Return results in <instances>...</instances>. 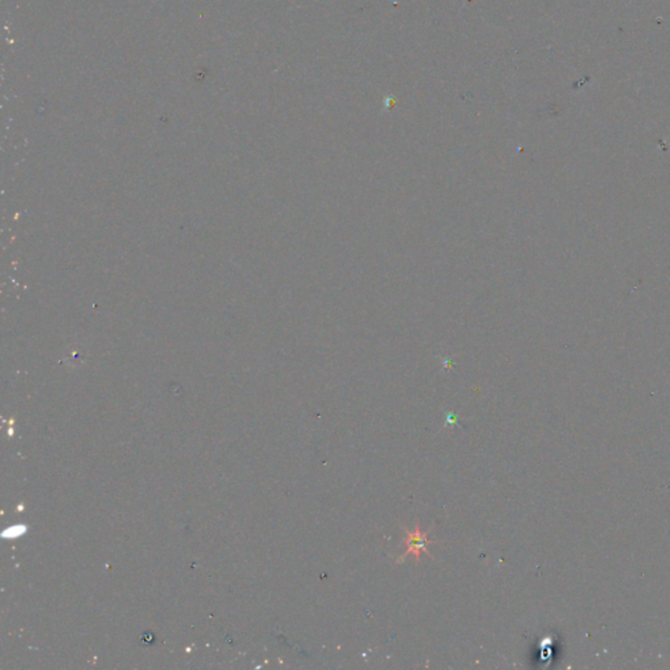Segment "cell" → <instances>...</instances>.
Segmentation results:
<instances>
[{
    "instance_id": "1",
    "label": "cell",
    "mask_w": 670,
    "mask_h": 670,
    "mask_svg": "<svg viewBox=\"0 0 670 670\" xmlns=\"http://www.w3.org/2000/svg\"><path fill=\"white\" fill-rule=\"evenodd\" d=\"M403 529H405V532H406V537H405L403 541L406 542L407 550L398 558L397 562L401 563V562H403L410 554L415 556V561H417V562H419L420 551H424L426 554L432 558V555H431V553L427 550V546L433 544L435 541H433V539H429L427 533H423V532L420 530L419 524H417L414 532H410L407 527H403Z\"/></svg>"
}]
</instances>
